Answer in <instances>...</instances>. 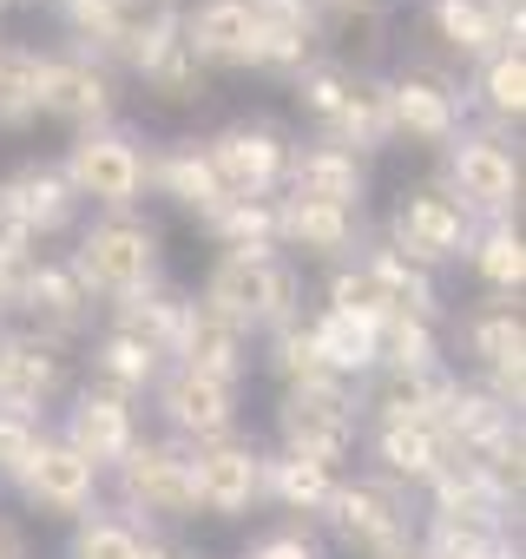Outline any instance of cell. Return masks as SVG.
Masks as SVG:
<instances>
[{"mask_svg":"<svg viewBox=\"0 0 526 559\" xmlns=\"http://www.w3.org/2000/svg\"><path fill=\"white\" fill-rule=\"evenodd\" d=\"M67 369H60V349L47 336H8V356H0V408L14 415H34L60 395Z\"/></svg>","mask_w":526,"mask_h":559,"instance_id":"20","label":"cell"},{"mask_svg":"<svg viewBox=\"0 0 526 559\" xmlns=\"http://www.w3.org/2000/svg\"><path fill=\"white\" fill-rule=\"evenodd\" d=\"M277 243L303 257H349L362 243V211L310 204V198H277Z\"/></svg>","mask_w":526,"mask_h":559,"instance_id":"21","label":"cell"},{"mask_svg":"<svg viewBox=\"0 0 526 559\" xmlns=\"http://www.w3.org/2000/svg\"><path fill=\"white\" fill-rule=\"evenodd\" d=\"M112 106H119V86L99 53H40V112L86 132V126H106Z\"/></svg>","mask_w":526,"mask_h":559,"instance_id":"9","label":"cell"},{"mask_svg":"<svg viewBox=\"0 0 526 559\" xmlns=\"http://www.w3.org/2000/svg\"><path fill=\"white\" fill-rule=\"evenodd\" d=\"M467 257H474V270H480L487 290L519 297V284H526V237H519V224H487V230H474Z\"/></svg>","mask_w":526,"mask_h":559,"instance_id":"37","label":"cell"},{"mask_svg":"<svg viewBox=\"0 0 526 559\" xmlns=\"http://www.w3.org/2000/svg\"><path fill=\"white\" fill-rule=\"evenodd\" d=\"M0 204H8L34 237H53V230H67L80 217V198L60 178V165H21L8 185H0Z\"/></svg>","mask_w":526,"mask_h":559,"instance_id":"25","label":"cell"},{"mask_svg":"<svg viewBox=\"0 0 526 559\" xmlns=\"http://www.w3.org/2000/svg\"><path fill=\"white\" fill-rule=\"evenodd\" d=\"M40 119V53L0 40V126L21 132Z\"/></svg>","mask_w":526,"mask_h":559,"instance_id":"39","label":"cell"},{"mask_svg":"<svg viewBox=\"0 0 526 559\" xmlns=\"http://www.w3.org/2000/svg\"><path fill=\"white\" fill-rule=\"evenodd\" d=\"M382 126H388V139H408V145H454L461 99L428 73H402L382 86Z\"/></svg>","mask_w":526,"mask_h":559,"instance_id":"12","label":"cell"},{"mask_svg":"<svg viewBox=\"0 0 526 559\" xmlns=\"http://www.w3.org/2000/svg\"><path fill=\"white\" fill-rule=\"evenodd\" d=\"M323 513H330L336 533H343L356 552H369V559H395V552L415 546V539H408V520H402V500H395L388 487H375V480H336Z\"/></svg>","mask_w":526,"mask_h":559,"instance_id":"10","label":"cell"},{"mask_svg":"<svg viewBox=\"0 0 526 559\" xmlns=\"http://www.w3.org/2000/svg\"><path fill=\"white\" fill-rule=\"evenodd\" d=\"M330 487H336V474L303 461V454H263V493H271L277 507H290V513L330 507Z\"/></svg>","mask_w":526,"mask_h":559,"instance_id":"35","label":"cell"},{"mask_svg":"<svg viewBox=\"0 0 526 559\" xmlns=\"http://www.w3.org/2000/svg\"><path fill=\"white\" fill-rule=\"evenodd\" d=\"M421 559H513V539H506L500 520H447V513H434Z\"/></svg>","mask_w":526,"mask_h":559,"instance_id":"36","label":"cell"},{"mask_svg":"<svg viewBox=\"0 0 526 559\" xmlns=\"http://www.w3.org/2000/svg\"><path fill=\"white\" fill-rule=\"evenodd\" d=\"M14 487H21L40 513H53V520H80V513L93 507V493H99V467L80 461L67 441H47V435H40V448L27 454V467L14 474Z\"/></svg>","mask_w":526,"mask_h":559,"instance_id":"13","label":"cell"},{"mask_svg":"<svg viewBox=\"0 0 526 559\" xmlns=\"http://www.w3.org/2000/svg\"><path fill=\"white\" fill-rule=\"evenodd\" d=\"M0 8H8V0H0Z\"/></svg>","mask_w":526,"mask_h":559,"instance_id":"51","label":"cell"},{"mask_svg":"<svg viewBox=\"0 0 526 559\" xmlns=\"http://www.w3.org/2000/svg\"><path fill=\"white\" fill-rule=\"evenodd\" d=\"M40 448V421L34 415H14V408H0V474H21L27 467V454Z\"/></svg>","mask_w":526,"mask_h":559,"instance_id":"44","label":"cell"},{"mask_svg":"<svg viewBox=\"0 0 526 559\" xmlns=\"http://www.w3.org/2000/svg\"><path fill=\"white\" fill-rule=\"evenodd\" d=\"M184 53L211 67H250V8L243 0H198L184 14Z\"/></svg>","mask_w":526,"mask_h":559,"instance_id":"23","label":"cell"},{"mask_svg":"<svg viewBox=\"0 0 526 559\" xmlns=\"http://www.w3.org/2000/svg\"><path fill=\"white\" fill-rule=\"evenodd\" d=\"M204 230L224 250H277V198H230L204 217Z\"/></svg>","mask_w":526,"mask_h":559,"instance_id":"38","label":"cell"},{"mask_svg":"<svg viewBox=\"0 0 526 559\" xmlns=\"http://www.w3.org/2000/svg\"><path fill=\"white\" fill-rule=\"evenodd\" d=\"M119 487L132 513L158 520H191L198 513V480H191V448L178 441H132L119 461Z\"/></svg>","mask_w":526,"mask_h":559,"instance_id":"8","label":"cell"},{"mask_svg":"<svg viewBox=\"0 0 526 559\" xmlns=\"http://www.w3.org/2000/svg\"><path fill=\"white\" fill-rule=\"evenodd\" d=\"M428 21L467 60H487L500 47H519V0H434Z\"/></svg>","mask_w":526,"mask_h":559,"instance_id":"17","label":"cell"},{"mask_svg":"<svg viewBox=\"0 0 526 559\" xmlns=\"http://www.w3.org/2000/svg\"><path fill=\"white\" fill-rule=\"evenodd\" d=\"M480 106L493 119H519L526 112V53L519 47H500L480 60Z\"/></svg>","mask_w":526,"mask_h":559,"instance_id":"41","label":"cell"},{"mask_svg":"<svg viewBox=\"0 0 526 559\" xmlns=\"http://www.w3.org/2000/svg\"><path fill=\"white\" fill-rule=\"evenodd\" d=\"M184 297L178 290H165V284H152V290H139V297H125L119 304V323L112 330H125L132 343H145L152 356H171V343H178V330H184Z\"/></svg>","mask_w":526,"mask_h":559,"instance_id":"30","label":"cell"},{"mask_svg":"<svg viewBox=\"0 0 526 559\" xmlns=\"http://www.w3.org/2000/svg\"><path fill=\"white\" fill-rule=\"evenodd\" d=\"M467 243H474V217H467L441 185L408 191V198L395 204V217H388V250H395V257H408L415 270L461 263V257H467Z\"/></svg>","mask_w":526,"mask_h":559,"instance_id":"6","label":"cell"},{"mask_svg":"<svg viewBox=\"0 0 526 559\" xmlns=\"http://www.w3.org/2000/svg\"><path fill=\"white\" fill-rule=\"evenodd\" d=\"M467 356L493 376V369H526V323L519 304H487L467 317Z\"/></svg>","mask_w":526,"mask_h":559,"instance_id":"31","label":"cell"},{"mask_svg":"<svg viewBox=\"0 0 526 559\" xmlns=\"http://www.w3.org/2000/svg\"><path fill=\"white\" fill-rule=\"evenodd\" d=\"M60 178L73 185L80 204H99V211H132L145 198V145L119 126H86L67 158H60Z\"/></svg>","mask_w":526,"mask_h":559,"instance_id":"3","label":"cell"},{"mask_svg":"<svg viewBox=\"0 0 526 559\" xmlns=\"http://www.w3.org/2000/svg\"><path fill=\"white\" fill-rule=\"evenodd\" d=\"M310 8H375V0H310Z\"/></svg>","mask_w":526,"mask_h":559,"instance_id":"49","label":"cell"},{"mask_svg":"<svg viewBox=\"0 0 526 559\" xmlns=\"http://www.w3.org/2000/svg\"><path fill=\"white\" fill-rule=\"evenodd\" d=\"M250 559H323V552H316V546H310L303 533H277V539H263V546H256Z\"/></svg>","mask_w":526,"mask_h":559,"instance_id":"46","label":"cell"},{"mask_svg":"<svg viewBox=\"0 0 526 559\" xmlns=\"http://www.w3.org/2000/svg\"><path fill=\"white\" fill-rule=\"evenodd\" d=\"M60 441H67L80 461H93V467H119L125 448L139 441L132 395H112V389L86 382V389L73 395V408H67V435H60Z\"/></svg>","mask_w":526,"mask_h":559,"instance_id":"15","label":"cell"},{"mask_svg":"<svg viewBox=\"0 0 526 559\" xmlns=\"http://www.w3.org/2000/svg\"><path fill=\"white\" fill-rule=\"evenodd\" d=\"M395 559H421V552H415V546H408V552H395Z\"/></svg>","mask_w":526,"mask_h":559,"instance_id":"50","label":"cell"},{"mask_svg":"<svg viewBox=\"0 0 526 559\" xmlns=\"http://www.w3.org/2000/svg\"><path fill=\"white\" fill-rule=\"evenodd\" d=\"M0 559H27V539H21L14 520H0Z\"/></svg>","mask_w":526,"mask_h":559,"instance_id":"47","label":"cell"},{"mask_svg":"<svg viewBox=\"0 0 526 559\" xmlns=\"http://www.w3.org/2000/svg\"><path fill=\"white\" fill-rule=\"evenodd\" d=\"M145 14H152V0H67V21H73V34L86 40L80 53H119L125 60V47L139 40V27H145Z\"/></svg>","mask_w":526,"mask_h":559,"instance_id":"27","label":"cell"},{"mask_svg":"<svg viewBox=\"0 0 526 559\" xmlns=\"http://www.w3.org/2000/svg\"><path fill=\"white\" fill-rule=\"evenodd\" d=\"M86 290H80V276L67 270V263H21V276H14V310L21 317H34L40 330H80V317H86Z\"/></svg>","mask_w":526,"mask_h":559,"instance_id":"24","label":"cell"},{"mask_svg":"<svg viewBox=\"0 0 526 559\" xmlns=\"http://www.w3.org/2000/svg\"><path fill=\"white\" fill-rule=\"evenodd\" d=\"M277 376H284L290 389L336 382L330 362H323V349H316V336H310V323H284V330H277Z\"/></svg>","mask_w":526,"mask_h":559,"instance_id":"43","label":"cell"},{"mask_svg":"<svg viewBox=\"0 0 526 559\" xmlns=\"http://www.w3.org/2000/svg\"><path fill=\"white\" fill-rule=\"evenodd\" d=\"M467 217L513 224L519 211V152L500 132H454L447 145V185H441Z\"/></svg>","mask_w":526,"mask_h":559,"instance_id":"4","label":"cell"},{"mask_svg":"<svg viewBox=\"0 0 526 559\" xmlns=\"http://www.w3.org/2000/svg\"><path fill=\"white\" fill-rule=\"evenodd\" d=\"M277 435H284V454H303L336 474V461H349V448H356V389L349 382L284 389Z\"/></svg>","mask_w":526,"mask_h":559,"instance_id":"5","label":"cell"},{"mask_svg":"<svg viewBox=\"0 0 526 559\" xmlns=\"http://www.w3.org/2000/svg\"><path fill=\"white\" fill-rule=\"evenodd\" d=\"M454 389H461V382L441 376V369H421V376H395V369H382L375 415H382V428H395V421H434V415L447 408Z\"/></svg>","mask_w":526,"mask_h":559,"instance_id":"29","label":"cell"},{"mask_svg":"<svg viewBox=\"0 0 526 559\" xmlns=\"http://www.w3.org/2000/svg\"><path fill=\"white\" fill-rule=\"evenodd\" d=\"M356 263L369 270V284L382 290L388 317H428V323H434V284H428V270H415V263L395 257V250H369V257H356Z\"/></svg>","mask_w":526,"mask_h":559,"instance_id":"32","label":"cell"},{"mask_svg":"<svg viewBox=\"0 0 526 559\" xmlns=\"http://www.w3.org/2000/svg\"><path fill=\"white\" fill-rule=\"evenodd\" d=\"M158 369H165V356H152L145 343H132L125 330H106V336L93 343V382L112 389V395H139V389H152Z\"/></svg>","mask_w":526,"mask_h":559,"instance_id":"33","label":"cell"},{"mask_svg":"<svg viewBox=\"0 0 526 559\" xmlns=\"http://www.w3.org/2000/svg\"><path fill=\"white\" fill-rule=\"evenodd\" d=\"M145 185H158V191H165L171 204H184L198 224L230 204V191H224V178L211 171V158H204L198 139H178V145H165V152H145Z\"/></svg>","mask_w":526,"mask_h":559,"instance_id":"18","label":"cell"},{"mask_svg":"<svg viewBox=\"0 0 526 559\" xmlns=\"http://www.w3.org/2000/svg\"><path fill=\"white\" fill-rule=\"evenodd\" d=\"M73 559H171V552L158 539H145L139 520H125V513H80Z\"/></svg>","mask_w":526,"mask_h":559,"instance_id":"34","label":"cell"},{"mask_svg":"<svg viewBox=\"0 0 526 559\" xmlns=\"http://www.w3.org/2000/svg\"><path fill=\"white\" fill-rule=\"evenodd\" d=\"M250 8V67L303 73L316 60V8L310 0H243Z\"/></svg>","mask_w":526,"mask_h":559,"instance_id":"14","label":"cell"},{"mask_svg":"<svg viewBox=\"0 0 526 559\" xmlns=\"http://www.w3.org/2000/svg\"><path fill=\"white\" fill-rule=\"evenodd\" d=\"M204 310L250 330H284L297 310V270L277 250H224L204 276Z\"/></svg>","mask_w":526,"mask_h":559,"instance_id":"2","label":"cell"},{"mask_svg":"<svg viewBox=\"0 0 526 559\" xmlns=\"http://www.w3.org/2000/svg\"><path fill=\"white\" fill-rule=\"evenodd\" d=\"M356 93V73L349 67H336V60H310L303 73H297V99H303V112L330 132V119L343 112V99Z\"/></svg>","mask_w":526,"mask_h":559,"instance_id":"42","label":"cell"},{"mask_svg":"<svg viewBox=\"0 0 526 559\" xmlns=\"http://www.w3.org/2000/svg\"><path fill=\"white\" fill-rule=\"evenodd\" d=\"M191 480H198V507L217 520H237L263 500V454L237 435L191 448Z\"/></svg>","mask_w":526,"mask_h":559,"instance_id":"11","label":"cell"},{"mask_svg":"<svg viewBox=\"0 0 526 559\" xmlns=\"http://www.w3.org/2000/svg\"><path fill=\"white\" fill-rule=\"evenodd\" d=\"M375 454H382V467H388L395 480H421V487L454 461L434 421H395V428H382V435H375Z\"/></svg>","mask_w":526,"mask_h":559,"instance_id":"28","label":"cell"},{"mask_svg":"<svg viewBox=\"0 0 526 559\" xmlns=\"http://www.w3.org/2000/svg\"><path fill=\"white\" fill-rule=\"evenodd\" d=\"M14 276H21V263H0V310H14Z\"/></svg>","mask_w":526,"mask_h":559,"instance_id":"48","label":"cell"},{"mask_svg":"<svg viewBox=\"0 0 526 559\" xmlns=\"http://www.w3.org/2000/svg\"><path fill=\"white\" fill-rule=\"evenodd\" d=\"M290 152L297 145L277 126H263V119H237L217 139H204V158H211V171L224 178L230 198H277L284 171H290Z\"/></svg>","mask_w":526,"mask_h":559,"instance_id":"7","label":"cell"},{"mask_svg":"<svg viewBox=\"0 0 526 559\" xmlns=\"http://www.w3.org/2000/svg\"><path fill=\"white\" fill-rule=\"evenodd\" d=\"M382 369H395V376L441 369L434 323H428V317H388V323H382Z\"/></svg>","mask_w":526,"mask_h":559,"instance_id":"40","label":"cell"},{"mask_svg":"<svg viewBox=\"0 0 526 559\" xmlns=\"http://www.w3.org/2000/svg\"><path fill=\"white\" fill-rule=\"evenodd\" d=\"M290 198H310V204H336V211H362V191H369V171L356 152L343 145H303L290 152V171H284Z\"/></svg>","mask_w":526,"mask_h":559,"instance_id":"19","label":"cell"},{"mask_svg":"<svg viewBox=\"0 0 526 559\" xmlns=\"http://www.w3.org/2000/svg\"><path fill=\"white\" fill-rule=\"evenodd\" d=\"M158 408H165V421H171L191 448L224 441V435L237 428V389H230V382H211V376H191V369H171V376L158 382Z\"/></svg>","mask_w":526,"mask_h":559,"instance_id":"16","label":"cell"},{"mask_svg":"<svg viewBox=\"0 0 526 559\" xmlns=\"http://www.w3.org/2000/svg\"><path fill=\"white\" fill-rule=\"evenodd\" d=\"M310 336H316V349H323V362H330L336 382H349V376H375V369H382V323H362V317L323 310V317L310 323Z\"/></svg>","mask_w":526,"mask_h":559,"instance_id":"26","label":"cell"},{"mask_svg":"<svg viewBox=\"0 0 526 559\" xmlns=\"http://www.w3.org/2000/svg\"><path fill=\"white\" fill-rule=\"evenodd\" d=\"M67 270L80 276V290L86 297H139L158 284V230L132 211H106L80 230V250L67 257Z\"/></svg>","mask_w":526,"mask_h":559,"instance_id":"1","label":"cell"},{"mask_svg":"<svg viewBox=\"0 0 526 559\" xmlns=\"http://www.w3.org/2000/svg\"><path fill=\"white\" fill-rule=\"evenodd\" d=\"M27 257H34V230L0 204V263H27Z\"/></svg>","mask_w":526,"mask_h":559,"instance_id":"45","label":"cell"},{"mask_svg":"<svg viewBox=\"0 0 526 559\" xmlns=\"http://www.w3.org/2000/svg\"><path fill=\"white\" fill-rule=\"evenodd\" d=\"M171 356H178V369L237 389V376H243V330L224 323L217 310L191 304V310H184V330H178V343H171Z\"/></svg>","mask_w":526,"mask_h":559,"instance_id":"22","label":"cell"}]
</instances>
